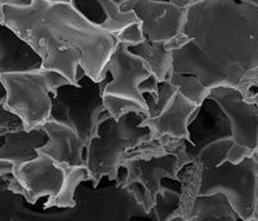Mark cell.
I'll list each match as a JSON object with an SVG mask.
<instances>
[{
    "instance_id": "cell-16",
    "label": "cell",
    "mask_w": 258,
    "mask_h": 221,
    "mask_svg": "<svg viewBox=\"0 0 258 221\" xmlns=\"http://www.w3.org/2000/svg\"><path fill=\"white\" fill-rule=\"evenodd\" d=\"M41 69V60L26 41L0 21V74Z\"/></svg>"
},
{
    "instance_id": "cell-13",
    "label": "cell",
    "mask_w": 258,
    "mask_h": 221,
    "mask_svg": "<svg viewBox=\"0 0 258 221\" xmlns=\"http://www.w3.org/2000/svg\"><path fill=\"white\" fill-rule=\"evenodd\" d=\"M190 141L186 146L188 162H195L200 151L209 144L221 140H232L231 127L218 105L207 97L191 117L187 126Z\"/></svg>"
},
{
    "instance_id": "cell-6",
    "label": "cell",
    "mask_w": 258,
    "mask_h": 221,
    "mask_svg": "<svg viewBox=\"0 0 258 221\" xmlns=\"http://www.w3.org/2000/svg\"><path fill=\"white\" fill-rule=\"evenodd\" d=\"M0 80L6 91L4 106L17 115L27 131L36 130L49 119L50 96L70 83L59 73L45 69L0 74Z\"/></svg>"
},
{
    "instance_id": "cell-15",
    "label": "cell",
    "mask_w": 258,
    "mask_h": 221,
    "mask_svg": "<svg viewBox=\"0 0 258 221\" xmlns=\"http://www.w3.org/2000/svg\"><path fill=\"white\" fill-rule=\"evenodd\" d=\"M199 105L191 102L183 97L179 92L158 117L144 118L140 123L141 127L149 128L151 139H173L190 141L188 136V122L195 114Z\"/></svg>"
},
{
    "instance_id": "cell-3",
    "label": "cell",
    "mask_w": 258,
    "mask_h": 221,
    "mask_svg": "<svg viewBox=\"0 0 258 221\" xmlns=\"http://www.w3.org/2000/svg\"><path fill=\"white\" fill-rule=\"evenodd\" d=\"M185 140L150 139L129 150L121 162L117 183L132 190L144 212L153 213L156 198L167 180H178V172L188 164Z\"/></svg>"
},
{
    "instance_id": "cell-32",
    "label": "cell",
    "mask_w": 258,
    "mask_h": 221,
    "mask_svg": "<svg viewBox=\"0 0 258 221\" xmlns=\"http://www.w3.org/2000/svg\"><path fill=\"white\" fill-rule=\"evenodd\" d=\"M163 2H172V3H174V4H176V2H177V0H163Z\"/></svg>"
},
{
    "instance_id": "cell-10",
    "label": "cell",
    "mask_w": 258,
    "mask_h": 221,
    "mask_svg": "<svg viewBox=\"0 0 258 221\" xmlns=\"http://www.w3.org/2000/svg\"><path fill=\"white\" fill-rule=\"evenodd\" d=\"M208 97L217 103L231 127L232 141L258 150V102H249L239 89L216 87Z\"/></svg>"
},
{
    "instance_id": "cell-1",
    "label": "cell",
    "mask_w": 258,
    "mask_h": 221,
    "mask_svg": "<svg viewBox=\"0 0 258 221\" xmlns=\"http://www.w3.org/2000/svg\"><path fill=\"white\" fill-rule=\"evenodd\" d=\"M187 44L172 52V73L211 91L232 87L258 101V0H197L186 11Z\"/></svg>"
},
{
    "instance_id": "cell-20",
    "label": "cell",
    "mask_w": 258,
    "mask_h": 221,
    "mask_svg": "<svg viewBox=\"0 0 258 221\" xmlns=\"http://www.w3.org/2000/svg\"><path fill=\"white\" fill-rule=\"evenodd\" d=\"M177 91L190 100L191 102L197 103V105H202V102L208 97L209 89L203 86L202 83L198 80L194 75H186V74H176L170 73L168 79Z\"/></svg>"
},
{
    "instance_id": "cell-7",
    "label": "cell",
    "mask_w": 258,
    "mask_h": 221,
    "mask_svg": "<svg viewBox=\"0 0 258 221\" xmlns=\"http://www.w3.org/2000/svg\"><path fill=\"white\" fill-rule=\"evenodd\" d=\"M222 194L241 218L258 217V151L238 164L203 168L199 195Z\"/></svg>"
},
{
    "instance_id": "cell-21",
    "label": "cell",
    "mask_w": 258,
    "mask_h": 221,
    "mask_svg": "<svg viewBox=\"0 0 258 221\" xmlns=\"http://www.w3.org/2000/svg\"><path fill=\"white\" fill-rule=\"evenodd\" d=\"M177 92H178L177 88L169 80H164V82L158 83L155 93L144 94L147 110L146 118H155V117H158L169 105V102L172 101V98L174 97V94Z\"/></svg>"
},
{
    "instance_id": "cell-25",
    "label": "cell",
    "mask_w": 258,
    "mask_h": 221,
    "mask_svg": "<svg viewBox=\"0 0 258 221\" xmlns=\"http://www.w3.org/2000/svg\"><path fill=\"white\" fill-rule=\"evenodd\" d=\"M255 151L258 150H252V149H249V147L232 142L229 151H227V154H226V162L231 163V164H238V163L243 162L245 158L253 155Z\"/></svg>"
},
{
    "instance_id": "cell-24",
    "label": "cell",
    "mask_w": 258,
    "mask_h": 221,
    "mask_svg": "<svg viewBox=\"0 0 258 221\" xmlns=\"http://www.w3.org/2000/svg\"><path fill=\"white\" fill-rule=\"evenodd\" d=\"M115 38H116L117 43H123V44L128 45V47L140 44L141 41L145 40L141 25H140V21L133 22V24H129L128 26L121 29L120 31L115 35Z\"/></svg>"
},
{
    "instance_id": "cell-14",
    "label": "cell",
    "mask_w": 258,
    "mask_h": 221,
    "mask_svg": "<svg viewBox=\"0 0 258 221\" xmlns=\"http://www.w3.org/2000/svg\"><path fill=\"white\" fill-rule=\"evenodd\" d=\"M40 128L47 135V142L38 147L36 153L64 167L85 165V145L73 128L53 121H47Z\"/></svg>"
},
{
    "instance_id": "cell-27",
    "label": "cell",
    "mask_w": 258,
    "mask_h": 221,
    "mask_svg": "<svg viewBox=\"0 0 258 221\" xmlns=\"http://www.w3.org/2000/svg\"><path fill=\"white\" fill-rule=\"evenodd\" d=\"M13 167H15V164H12V163L6 162V160H0V177L12 175Z\"/></svg>"
},
{
    "instance_id": "cell-8",
    "label": "cell",
    "mask_w": 258,
    "mask_h": 221,
    "mask_svg": "<svg viewBox=\"0 0 258 221\" xmlns=\"http://www.w3.org/2000/svg\"><path fill=\"white\" fill-rule=\"evenodd\" d=\"M43 154L13 167L12 175L6 176L8 190L17 193L30 206L44 201V208H54L68 181L69 170Z\"/></svg>"
},
{
    "instance_id": "cell-17",
    "label": "cell",
    "mask_w": 258,
    "mask_h": 221,
    "mask_svg": "<svg viewBox=\"0 0 258 221\" xmlns=\"http://www.w3.org/2000/svg\"><path fill=\"white\" fill-rule=\"evenodd\" d=\"M71 4L85 18L112 35H116L121 29L138 21L133 12H121L112 0H73Z\"/></svg>"
},
{
    "instance_id": "cell-4",
    "label": "cell",
    "mask_w": 258,
    "mask_h": 221,
    "mask_svg": "<svg viewBox=\"0 0 258 221\" xmlns=\"http://www.w3.org/2000/svg\"><path fill=\"white\" fill-rule=\"evenodd\" d=\"M145 114H126L119 121L109 118L102 122L98 135L85 147V168L89 180L98 186L103 179L115 181L121 162L129 150L151 139L149 128L140 123Z\"/></svg>"
},
{
    "instance_id": "cell-22",
    "label": "cell",
    "mask_w": 258,
    "mask_h": 221,
    "mask_svg": "<svg viewBox=\"0 0 258 221\" xmlns=\"http://www.w3.org/2000/svg\"><path fill=\"white\" fill-rule=\"evenodd\" d=\"M102 102L109 117L114 121H119L120 118H123L124 115L132 114V113L147 115L146 109L131 98L119 97V96H114V94H103Z\"/></svg>"
},
{
    "instance_id": "cell-9",
    "label": "cell",
    "mask_w": 258,
    "mask_h": 221,
    "mask_svg": "<svg viewBox=\"0 0 258 221\" xmlns=\"http://www.w3.org/2000/svg\"><path fill=\"white\" fill-rule=\"evenodd\" d=\"M119 8L121 12L135 13L145 39L153 43H165L181 34L187 11L163 0H128Z\"/></svg>"
},
{
    "instance_id": "cell-28",
    "label": "cell",
    "mask_w": 258,
    "mask_h": 221,
    "mask_svg": "<svg viewBox=\"0 0 258 221\" xmlns=\"http://www.w3.org/2000/svg\"><path fill=\"white\" fill-rule=\"evenodd\" d=\"M48 3L50 4H71L73 3V0H45Z\"/></svg>"
},
{
    "instance_id": "cell-2",
    "label": "cell",
    "mask_w": 258,
    "mask_h": 221,
    "mask_svg": "<svg viewBox=\"0 0 258 221\" xmlns=\"http://www.w3.org/2000/svg\"><path fill=\"white\" fill-rule=\"evenodd\" d=\"M0 21L40 57L41 69L59 73L71 84H78L80 69L93 82L107 77L116 38L85 18L73 4L34 0L25 8L4 6Z\"/></svg>"
},
{
    "instance_id": "cell-18",
    "label": "cell",
    "mask_w": 258,
    "mask_h": 221,
    "mask_svg": "<svg viewBox=\"0 0 258 221\" xmlns=\"http://www.w3.org/2000/svg\"><path fill=\"white\" fill-rule=\"evenodd\" d=\"M169 221H243L222 194L199 195L186 217L174 216Z\"/></svg>"
},
{
    "instance_id": "cell-12",
    "label": "cell",
    "mask_w": 258,
    "mask_h": 221,
    "mask_svg": "<svg viewBox=\"0 0 258 221\" xmlns=\"http://www.w3.org/2000/svg\"><path fill=\"white\" fill-rule=\"evenodd\" d=\"M45 142L47 135L40 127L27 131L17 115L0 103V160L15 165L31 160Z\"/></svg>"
},
{
    "instance_id": "cell-33",
    "label": "cell",
    "mask_w": 258,
    "mask_h": 221,
    "mask_svg": "<svg viewBox=\"0 0 258 221\" xmlns=\"http://www.w3.org/2000/svg\"><path fill=\"white\" fill-rule=\"evenodd\" d=\"M0 9H2V7H0Z\"/></svg>"
},
{
    "instance_id": "cell-26",
    "label": "cell",
    "mask_w": 258,
    "mask_h": 221,
    "mask_svg": "<svg viewBox=\"0 0 258 221\" xmlns=\"http://www.w3.org/2000/svg\"><path fill=\"white\" fill-rule=\"evenodd\" d=\"M34 3V0H0V7L8 6L16 8H25Z\"/></svg>"
},
{
    "instance_id": "cell-29",
    "label": "cell",
    "mask_w": 258,
    "mask_h": 221,
    "mask_svg": "<svg viewBox=\"0 0 258 221\" xmlns=\"http://www.w3.org/2000/svg\"><path fill=\"white\" fill-rule=\"evenodd\" d=\"M4 98H6V91H4L3 83H2V80H0V103L3 102Z\"/></svg>"
},
{
    "instance_id": "cell-23",
    "label": "cell",
    "mask_w": 258,
    "mask_h": 221,
    "mask_svg": "<svg viewBox=\"0 0 258 221\" xmlns=\"http://www.w3.org/2000/svg\"><path fill=\"white\" fill-rule=\"evenodd\" d=\"M232 140H221L213 144H209L199 153L195 162L202 168L217 167L226 162V154L229 151L230 146L232 145Z\"/></svg>"
},
{
    "instance_id": "cell-5",
    "label": "cell",
    "mask_w": 258,
    "mask_h": 221,
    "mask_svg": "<svg viewBox=\"0 0 258 221\" xmlns=\"http://www.w3.org/2000/svg\"><path fill=\"white\" fill-rule=\"evenodd\" d=\"M109 80L107 74L101 82H93L80 69L78 84L68 83L50 96L52 107L48 121L73 128L87 147L98 135L101 123L110 118L102 102L103 88Z\"/></svg>"
},
{
    "instance_id": "cell-30",
    "label": "cell",
    "mask_w": 258,
    "mask_h": 221,
    "mask_svg": "<svg viewBox=\"0 0 258 221\" xmlns=\"http://www.w3.org/2000/svg\"><path fill=\"white\" fill-rule=\"evenodd\" d=\"M125 2H128V0H112V3H114L115 6H117V7H120L121 4H124Z\"/></svg>"
},
{
    "instance_id": "cell-11",
    "label": "cell",
    "mask_w": 258,
    "mask_h": 221,
    "mask_svg": "<svg viewBox=\"0 0 258 221\" xmlns=\"http://www.w3.org/2000/svg\"><path fill=\"white\" fill-rule=\"evenodd\" d=\"M107 73L111 79L103 88V94L131 98L146 109L140 86L153 74L140 57L129 52L128 45L117 43L107 62Z\"/></svg>"
},
{
    "instance_id": "cell-19",
    "label": "cell",
    "mask_w": 258,
    "mask_h": 221,
    "mask_svg": "<svg viewBox=\"0 0 258 221\" xmlns=\"http://www.w3.org/2000/svg\"><path fill=\"white\" fill-rule=\"evenodd\" d=\"M129 52L138 56L150 69L158 82H164L172 73V50L164 43H153L145 39L140 44L128 47Z\"/></svg>"
},
{
    "instance_id": "cell-31",
    "label": "cell",
    "mask_w": 258,
    "mask_h": 221,
    "mask_svg": "<svg viewBox=\"0 0 258 221\" xmlns=\"http://www.w3.org/2000/svg\"><path fill=\"white\" fill-rule=\"evenodd\" d=\"M244 221H258V217H253V218H248V220H244Z\"/></svg>"
}]
</instances>
